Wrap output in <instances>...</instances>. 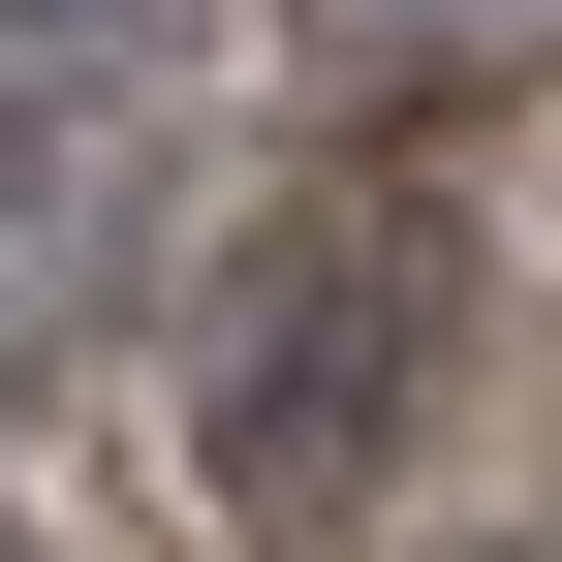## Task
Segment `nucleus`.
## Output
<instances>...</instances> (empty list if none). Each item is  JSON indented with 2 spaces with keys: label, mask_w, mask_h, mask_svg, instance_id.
Returning <instances> with one entry per match:
<instances>
[{
  "label": "nucleus",
  "mask_w": 562,
  "mask_h": 562,
  "mask_svg": "<svg viewBox=\"0 0 562 562\" xmlns=\"http://www.w3.org/2000/svg\"><path fill=\"white\" fill-rule=\"evenodd\" d=\"M406 375H438V220H313L250 281V344H220V469H250V501H344Z\"/></svg>",
  "instance_id": "1"
},
{
  "label": "nucleus",
  "mask_w": 562,
  "mask_h": 562,
  "mask_svg": "<svg viewBox=\"0 0 562 562\" xmlns=\"http://www.w3.org/2000/svg\"><path fill=\"white\" fill-rule=\"evenodd\" d=\"M0 32H94V0H0Z\"/></svg>",
  "instance_id": "2"
}]
</instances>
